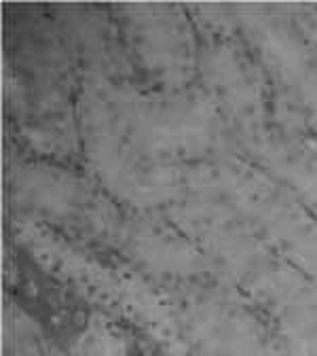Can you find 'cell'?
Segmentation results:
<instances>
[{
	"label": "cell",
	"instance_id": "cell-1",
	"mask_svg": "<svg viewBox=\"0 0 317 356\" xmlns=\"http://www.w3.org/2000/svg\"><path fill=\"white\" fill-rule=\"evenodd\" d=\"M165 214L256 312L280 356H317V291L222 197L203 165L187 168L185 193Z\"/></svg>",
	"mask_w": 317,
	"mask_h": 356
},
{
	"label": "cell",
	"instance_id": "cell-2",
	"mask_svg": "<svg viewBox=\"0 0 317 356\" xmlns=\"http://www.w3.org/2000/svg\"><path fill=\"white\" fill-rule=\"evenodd\" d=\"M13 238L44 276L89 309L125 323L144 346L157 352L185 348L169 295L119 257L22 212L13 218Z\"/></svg>",
	"mask_w": 317,
	"mask_h": 356
},
{
	"label": "cell",
	"instance_id": "cell-3",
	"mask_svg": "<svg viewBox=\"0 0 317 356\" xmlns=\"http://www.w3.org/2000/svg\"><path fill=\"white\" fill-rule=\"evenodd\" d=\"M100 79L127 138L155 165H205L235 149L229 125L201 85L169 92L138 79Z\"/></svg>",
	"mask_w": 317,
	"mask_h": 356
},
{
	"label": "cell",
	"instance_id": "cell-4",
	"mask_svg": "<svg viewBox=\"0 0 317 356\" xmlns=\"http://www.w3.org/2000/svg\"><path fill=\"white\" fill-rule=\"evenodd\" d=\"M214 187L317 291V216L237 149L203 165Z\"/></svg>",
	"mask_w": 317,
	"mask_h": 356
},
{
	"label": "cell",
	"instance_id": "cell-5",
	"mask_svg": "<svg viewBox=\"0 0 317 356\" xmlns=\"http://www.w3.org/2000/svg\"><path fill=\"white\" fill-rule=\"evenodd\" d=\"M237 34L277 102L317 143V58L280 7H231Z\"/></svg>",
	"mask_w": 317,
	"mask_h": 356
},
{
	"label": "cell",
	"instance_id": "cell-6",
	"mask_svg": "<svg viewBox=\"0 0 317 356\" xmlns=\"http://www.w3.org/2000/svg\"><path fill=\"white\" fill-rule=\"evenodd\" d=\"M167 295L191 356H280L256 312L216 274Z\"/></svg>",
	"mask_w": 317,
	"mask_h": 356
},
{
	"label": "cell",
	"instance_id": "cell-7",
	"mask_svg": "<svg viewBox=\"0 0 317 356\" xmlns=\"http://www.w3.org/2000/svg\"><path fill=\"white\" fill-rule=\"evenodd\" d=\"M121 30L133 70L157 89H187L199 81L201 34L195 19L175 5H117Z\"/></svg>",
	"mask_w": 317,
	"mask_h": 356
},
{
	"label": "cell",
	"instance_id": "cell-8",
	"mask_svg": "<svg viewBox=\"0 0 317 356\" xmlns=\"http://www.w3.org/2000/svg\"><path fill=\"white\" fill-rule=\"evenodd\" d=\"M138 335L125 323L104 314V312L89 309L80 329L76 331L68 356H140Z\"/></svg>",
	"mask_w": 317,
	"mask_h": 356
},
{
	"label": "cell",
	"instance_id": "cell-9",
	"mask_svg": "<svg viewBox=\"0 0 317 356\" xmlns=\"http://www.w3.org/2000/svg\"><path fill=\"white\" fill-rule=\"evenodd\" d=\"M5 356H55L36 321L15 303H9L5 316Z\"/></svg>",
	"mask_w": 317,
	"mask_h": 356
},
{
	"label": "cell",
	"instance_id": "cell-10",
	"mask_svg": "<svg viewBox=\"0 0 317 356\" xmlns=\"http://www.w3.org/2000/svg\"><path fill=\"white\" fill-rule=\"evenodd\" d=\"M288 11L292 13V17L288 15L292 26L298 30V34L305 38V42L309 44V49L317 58V9H311V7H288Z\"/></svg>",
	"mask_w": 317,
	"mask_h": 356
},
{
	"label": "cell",
	"instance_id": "cell-11",
	"mask_svg": "<svg viewBox=\"0 0 317 356\" xmlns=\"http://www.w3.org/2000/svg\"><path fill=\"white\" fill-rule=\"evenodd\" d=\"M159 356H191L185 348H178V350H169V352H159Z\"/></svg>",
	"mask_w": 317,
	"mask_h": 356
},
{
	"label": "cell",
	"instance_id": "cell-12",
	"mask_svg": "<svg viewBox=\"0 0 317 356\" xmlns=\"http://www.w3.org/2000/svg\"><path fill=\"white\" fill-rule=\"evenodd\" d=\"M55 356H68V354H66V352H60V350H58V352H55Z\"/></svg>",
	"mask_w": 317,
	"mask_h": 356
}]
</instances>
